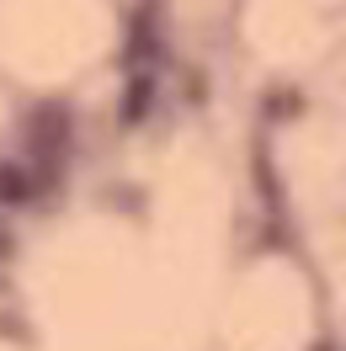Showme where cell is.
<instances>
[{"mask_svg": "<svg viewBox=\"0 0 346 351\" xmlns=\"http://www.w3.org/2000/svg\"><path fill=\"white\" fill-rule=\"evenodd\" d=\"M32 186H27V176L16 165H0V202H22Z\"/></svg>", "mask_w": 346, "mask_h": 351, "instance_id": "cell-1", "label": "cell"}, {"mask_svg": "<svg viewBox=\"0 0 346 351\" xmlns=\"http://www.w3.org/2000/svg\"><path fill=\"white\" fill-rule=\"evenodd\" d=\"M0 250H5V240H0Z\"/></svg>", "mask_w": 346, "mask_h": 351, "instance_id": "cell-2", "label": "cell"}]
</instances>
